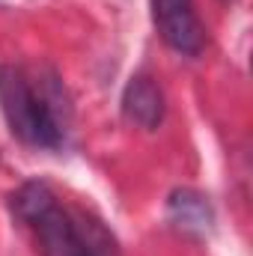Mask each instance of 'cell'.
<instances>
[{
  "label": "cell",
  "instance_id": "cell-1",
  "mask_svg": "<svg viewBox=\"0 0 253 256\" xmlns=\"http://www.w3.org/2000/svg\"><path fill=\"white\" fill-rule=\"evenodd\" d=\"M15 214L33 226L42 256H120L110 232L86 212L60 202L45 182H27L12 196Z\"/></svg>",
  "mask_w": 253,
  "mask_h": 256
},
{
  "label": "cell",
  "instance_id": "cell-2",
  "mask_svg": "<svg viewBox=\"0 0 253 256\" xmlns=\"http://www.w3.org/2000/svg\"><path fill=\"white\" fill-rule=\"evenodd\" d=\"M0 108L15 137L30 146L57 149L66 137V122L57 96L36 86V80L18 66H0Z\"/></svg>",
  "mask_w": 253,
  "mask_h": 256
},
{
  "label": "cell",
  "instance_id": "cell-3",
  "mask_svg": "<svg viewBox=\"0 0 253 256\" xmlns=\"http://www.w3.org/2000/svg\"><path fill=\"white\" fill-rule=\"evenodd\" d=\"M152 21L173 51L190 57L202 51L206 30L194 12V0H152Z\"/></svg>",
  "mask_w": 253,
  "mask_h": 256
},
{
  "label": "cell",
  "instance_id": "cell-4",
  "mask_svg": "<svg viewBox=\"0 0 253 256\" xmlns=\"http://www.w3.org/2000/svg\"><path fill=\"white\" fill-rule=\"evenodd\" d=\"M122 110L134 126L146 128V131H155L164 120V96H161V86L146 78V74H137L131 78L126 86V96H122Z\"/></svg>",
  "mask_w": 253,
  "mask_h": 256
},
{
  "label": "cell",
  "instance_id": "cell-5",
  "mask_svg": "<svg viewBox=\"0 0 253 256\" xmlns=\"http://www.w3.org/2000/svg\"><path fill=\"white\" fill-rule=\"evenodd\" d=\"M170 218L185 232H208L212 226V206L196 191H176L170 196Z\"/></svg>",
  "mask_w": 253,
  "mask_h": 256
}]
</instances>
